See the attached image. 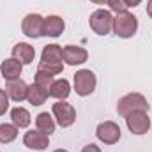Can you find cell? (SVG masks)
Masks as SVG:
<instances>
[{
  "label": "cell",
  "instance_id": "6da1fadb",
  "mask_svg": "<svg viewBox=\"0 0 152 152\" xmlns=\"http://www.w3.org/2000/svg\"><path fill=\"white\" fill-rule=\"evenodd\" d=\"M133 112H149V101L138 92L126 94L117 103V113L120 117H127Z\"/></svg>",
  "mask_w": 152,
  "mask_h": 152
},
{
  "label": "cell",
  "instance_id": "7a4b0ae2",
  "mask_svg": "<svg viewBox=\"0 0 152 152\" xmlns=\"http://www.w3.org/2000/svg\"><path fill=\"white\" fill-rule=\"evenodd\" d=\"M136 30H138V18L133 12H127V11L117 12V16L113 18L115 36L122 39H129L136 34Z\"/></svg>",
  "mask_w": 152,
  "mask_h": 152
},
{
  "label": "cell",
  "instance_id": "3957f363",
  "mask_svg": "<svg viewBox=\"0 0 152 152\" xmlns=\"http://www.w3.org/2000/svg\"><path fill=\"white\" fill-rule=\"evenodd\" d=\"M88 25L90 28L97 34V36H108L113 30V16L110 11L104 9H97L90 14L88 18Z\"/></svg>",
  "mask_w": 152,
  "mask_h": 152
},
{
  "label": "cell",
  "instance_id": "277c9868",
  "mask_svg": "<svg viewBox=\"0 0 152 152\" xmlns=\"http://www.w3.org/2000/svg\"><path fill=\"white\" fill-rule=\"evenodd\" d=\"M96 85H97V80H96V75L90 69H80V71H76L75 90L78 96H81V97L90 96L96 90Z\"/></svg>",
  "mask_w": 152,
  "mask_h": 152
},
{
  "label": "cell",
  "instance_id": "5b68a950",
  "mask_svg": "<svg viewBox=\"0 0 152 152\" xmlns=\"http://www.w3.org/2000/svg\"><path fill=\"white\" fill-rule=\"evenodd\" d=\"M51 112L55 115L57 122L60 127H71L76 120V110L73 108V104L66 103V101H57L51 108Z\"/></svg>",
  "mask_w": 152,
  "mask_h": 152
},
{
  "label": "cell",
  "instance_id": "8992f818",
  "mask_svg": "<svg viewBox=\"0 0 152 152\" xmlns=\"http://www.w3.org/2000/svg\"><path fill=\"white\" fill-rule=\"evenodd\" d=\"M96 136H97L104 145H115V143L120 140L122 133H120V127H118L115 122L106 120V122H101V124L97 126Z\"/></svg>",
  "mask_w": 152,
  "mask_h": 152
},
{
  "label": "cell",
  "instance_id": "52a82bcc",
  "mask_svg": "<svg viewBox=\"0 0 152 152\" xmlns=\"http://www.w3.org/2000/svg\"><path fill=\"white\" fill-rule=\"evenodd\" d=\"M126 124H127V129L133 134H145L151 129V118H149L147 112H133V113H129L126 117Z\"/></svg>",
  "mask_w": 152,
  "mask_h": 152
},
{
  "label": "cell",
  "instance_id": "ba28073f",
  "mask_svg": "<svg viewBox=\"0 0 152 152\" xmlns=\"http://www.w3.org/2000/svg\"><path fill=\"white\" fill-rule=\"evenodd\" d=\"M42 25H44V18L41 14H27L21 21V30L27 37L37 39L42 36Z\"/></svg>",
  "mask_w": 152,
  "mask_h": 152
},
{
  "label": "cell",
  "instance_id": "9c48e42d",
  "mask_svg": "<svg viewBox=\"0 0 152 152\" xmlns=\"http://www.w3.org/2000/svg\"><path fill=\"white\" fill-rule=\"evenodd\" d=\"M62 57H64V62L69 64V66H81L87 62L88 58V53L85 48L81 46H75V44H67L62 48Z\"/></svg>",
  "mask_w": 152,
  "mask_h": 152
},
{
  "label": "cell",
  "instance_id": "30bf717a",
  "mask_svg": "<svg viewBox=\"0 0 152 152\" xmlns=\"http://www.w3.org/2000/svg\"><path fill=\"white\" fill-rule=\"evenodd\" d=\"M23 145L32 149V151H44L48 149L50 145V138L46 133H41L39 129H32V131H27L25 136H23Z\"/></svg>",
  "mask_w": 152,
  "mask_h": 152
},
{
  "label": "cell",
  "instance_id": "8fae6325",
  "mask_svg": "<svg viewBox=\"0 0 152 152\" xmlns=\"http://www.w3.org/2000/svg\"><path fill=\"white\" fill-rule=\"evenodd\" d=\"M64 28H66L64 20L60 16H57V14H51V16L44 18L42 36H46V37H58V36H62Z\"/></svg>",
  "mask_w": 152,
  "mask_h": 152
},
{
  "label": "cell",
  "instance_id": "7c38bea8",
  "mask_svg": "<svg viewBox=\"0 0 152 152\" xmlns=\"http://www.w3.org/2000/svg\"><path fill=\"white\" fill-rule=\"evenodd\" d=\"M5 92H7L9 99H12V101H16V103H21V101H25L27 96H28V85H27L23 80L7 81Z\"/></svg>",
  "mask_w": 152,
  "mask_h": 152
},
{
  "label": "cell",
  "instance_id": "4fadbf2b",
  "mask_svg": "<svg viewBox=\"0 0 152 152\" xmlns=\"http://www.w3.org/2000/svg\"><path fill=\"white\" fill-rule=\"evenodd\" d=\"M21 71H23V64L18 62L16 58H5L0 66V73L4 76V80H7V81L20 80Z\"/></svg>",
  "mask_w": 152,
  "mask_h": 152
},
{
  "label": "cell",
  "instance_id": "5bb4252c",
  "mask_svg": "<svg viewBox=\"0 0 152 152\" xmlns=\"http://www.w3.org/2000/svg\"><path fill=\"white\" fill-rule=\"evenodd\" d=\"M34 57H36V50L28 42H18V44H14V48H12V58H16L23 66L32 64Z\"/></svg>",
  "mask_w": 152,
  "mask_h": 152
},
{
  "label": "cell",
  "instance_id": "9a60e30c",
  "mask_svg": "<svg viewBox=\"0 0 152 152\" xmlns=\"http://www.w3.org/2000/svg\"><path fill=\"white\" fill-rule=\"evenodd\" d=\"M62 46L58 44H48L42 48L41 53V62H50V64H62Z\"/></svg>",
  "mask_w": 152,
  "mask_h": 152
},
{
  "label": "cell",
  "instance_id": "2e32d148",
  "mask_svg": "<svg viewBox=\"0 0 152 152\" xmlns=\"http://www.w3.org/2000/svg\"><path fill=\"white\" fill-rule=\"evenodd\" d=\"M71 94V85L66 78H60V80H55L53 85H51V90H50V96L58 99V101H66Z\"/></svg>",
  "mask_w": 152,
  "mask_h": 152
},
{
  "label": "cell",
  "instance_id": "e0dca14e",
  "mask_svg": "<svg viewBox=\"0 0 152 152\" xmlns=\"http://www.w3.org/2000/svg\"><path fill=\"white\" fill-rule=\"evenodd\" d=\"M11 120H12V124H14L18 129H23V127H28V126H30L32 117L28 113V110H25V108H21V106H16V108L11 110Z\"/></svg>",
  "mask_w": 152,
  "mask_h": 152
},
{
  "label": "cell",
  "instance_id": "ac0fdd59",
  "mask_svg": "<svg viewBox=\"0 0 152 152\" xmlns=\"http://www.w3.org/2000/svg\"><path fill=\"white\" fill-rule=\"evenodd\" d=\"M36 127H37L41 133H46L48 136L55 131V120L51 118V115L48 112H42L36 117Z\"/></svg>",
  "mask_w": 152,
  "mask_h": 152
},
{
  "label": "cell",
  "instance_id": "d6986e66",
  "mask_svg": "<svg viewBox=\"0 0 152 152\" xmlns=\"http://www.w3.org/2000/svg\"><path fill=\"white\" fill-rule=\"evenodd\" d=\"M48 97H50V96L44 94L36 83L28 85V96H27V101H28L32 106H41V104H44V101H46Z\"/></svg>",
  "mask_w": 152,
  "mask_h": 152
},
{
  "label": "cell",
  "instance_id": "ffe728a7",
  "mask_svg": "<svg viewBox=\"0 0 152 152\" xmlns=\"http://www.w3.org/2000/svg\"><path fill=\"white\" fill-rule=\"evenodd\" d=\"M53 75H48V73H44V71H39L36 73V78H34V83L37 85L39 88L44 92V94H48L50 96V90H51V85H53Z\"/></svg>",
  "mask_w": 152,
  "mask_h": 152
},
{
  "label": "cell",
  "instance_id": "44dd1931",
  "mask_svg": "<svg viewBox=\"0 0 152 152\" xmlns=\"http://www.w3.org/2000/svg\"><path fill=\"white\" fill-rule=\"evenodd\" d=\"M18 136V127L14 124H0V143H11Z\"/></svg>",
  "mask_w": 152,
  "mask_h": 152
},
{
  "label": "cell",
  "instance_id": "7402d4cb",
  "mask_svg": "<svg viewBox=\"0 0 152 152\" xmlns=\"http://www.w3.org/2000/svg\"><path fill=\"white\" fill-rule=\"evenodd\" d=\"M39 71H44L48 75H60L64 71V64H50V62H39Z\"/></svg>",
  "mask_w": 152,
  "mask_h": 152
},
{
  "label": "cell",
  "instance_id": "603a6c76",
  "mask_svg": "<svg viewBox=\"0 0 152 152\" xmlns=\"http://www.w3.org/2000/svg\"><path fill=\"white\" fill-rule=\"evenodd\" d=\"M7 108H9V96L4 88H0V117L7 112Z\"/></svg>",
  "mask_w": 152,
  "mask_h": 152
},
{
  "label": "cell",
  "instance_id": "cb8c5ba5",
  "mask_svg": "<svg viewBox=\"0 0 152 152\" xmlns=\"http://www.w3.org/2000/svg\"><path fill=\"white\" fill-rule=\"evenodd\" d=\"M108 5H110V9H112L113 12H122V11H126L124 0H108Z\"/></svg>",
  "mask_w": 152,
  "mask_h": 152
},
{
  "label": "cell",
  "instance_id": "d4e9b609",
  "mask_svg": "<svg viewBox=\"0 0 152 152\" xmlns=\"http://www.w3.org/2000/svg\"><path fill=\"white\" fill-rule=\"evenodd\" d=\"M81 152H103L96 143H88V145H85L83 149H81Z\"/></svg>",
  "mask_w": 152,
  "mask_h": 152
},
{
  "label": "cell",
  "instance_id": "484cf974",
  "mask_svg": "<svg viewBox=\"0 0 152 152\" xmlns=\"http://www.w3.org/2000/svg\"><path fill=\"white\" fill-rule=\"evenodd\" d=\"M124 4H126V7H136L142 4V0H124Z\"/></svg>",
  "mask_w": 152,
  "mask_h": 152
},
{
  "label": "cell",
  "instance_id": "4316f807",
  "mask_svg": "<svg viewBox=\"0 0 152 152\" xmlns=\"http://www.w3.org/2000/svg\"><path fill=\"white\" fill-rule=\"evenodd\" d=\"M147 14L152 18V0H149V2H147Z\"/></svg>",
  "mask_w": 152,
  "mask_h": 152
},
{
  "label": "cell",
  "instance_id": "83f0119b",
  "mask_svg": "<svg viewBox=\"0 0 152 152\" xmlns=\"http://www.w3.org/2000/svg\"><path fill=\"white\" fill-rule=\"evenodd\" d=\"M90 2H94V4H97V5H103V4H108V0H90Z\"/></svg>",
  "mask_w": 152,
  "mask_h": 152
},
{
  "label": "cell",
  "instance_id": "f1b7e54d",
  "mask_svg": "<svg viewBox=\"0 0 152 152\" xmlns=\"http://www.w3.org/2000/svg\"><path fill=\"white\" fill-rule=\"evenodd\" d=\"M55 152H67L66 149H58V151H55Z\"/></svg>",
  "mask_w": 152,
  "mask_h": 152
}]
</instances>
